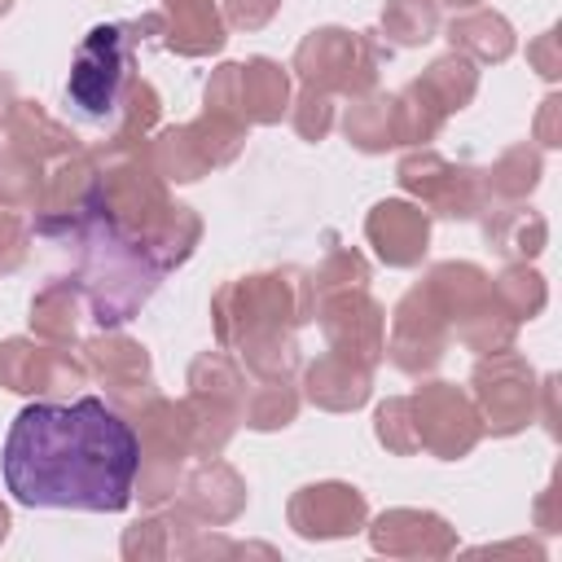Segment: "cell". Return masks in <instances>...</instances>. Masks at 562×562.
Segmentation results:
<instances>
[{"mask_svg":"<svg viewBox=\"0 0 562 562\" xmlns=\"http://www.w3.org/2000/svg\"><path fill=\"white\" fill-rule=\"evenodd\" d=\"M386 22H391V31H395L404 44H417V40H426V35H430L435 13H430V4H422V0H395Z\"/></svg>","mask_w":562,"mask_h":562,"instance_id":"52a82bcc","label":"cell"},{"mask_svg":"<svg viewBox=\"0 0 562 562\" xmlns=\"http://www.w3.org/2000/svg\"><path fill=\"white\" fill-rule=\"evenodd\" d=\"M452 44H470L479 57H505L509 53V26L501 18H465V22H452Z\"/></svg>","mask_w":562,"mask_h":562,"instance_id":"8992f818","label":"cell"},{"mask_svg":"<svg viewBox=\"0 0 562 562\" xmlns=\"http://www.w3.org/2000/svg\"><path fill=\"white\" fill-rule=\"evenodd\" d=\"M136 470V430L97 395L75 404H26L4 439V483L22 505L123 509Z\"/></svg>","mask_w":562,"mask_h":562,"instance_id":"6da1fadb","label":"cell"},{"mask_svg":"<svg viewBox=\"0 0 562 562\" xmlns=\"http://www.w3.org/2000/svg\"><path fill=\"white\" fill-rule=\"evenodd\" d=\"M514 378H501V364H483L479 369V395H483V404H487V417H492V426L496 430H514V426H522V417H527V395H531V373L514 360V369H509Z\"/></svg>","mask_w":562,"mask_h":562,"instance_id":"277c9868","label":"cell"},{"mask_svg":"<svg viewBox=\"0 0 562 562\" xmlns=\"http://www.w3.org/2000/svg\"><path fill=\"white\" fill-rule=\"evenodd\" d=\"M299 501L312 505V518H307V514L294 518L299 531H307V536H316V531H321V536L351 531V527L360 522V514H364V505H360V496H356L351 487H307Z\"/></svg>","mask_w":562,"mask_h":562,"instance_id":"5b68a950","label":"cell"},{"mask_svg":"<svg viewBox=\"0 0 562 562\" xmlns=\"http://www.w3.org/2000/svg\"><path fill=\"white\" fill-rule=\"evenodd\" d=\"M0 9H9V0H0Z\"/></svg>","mask_w":562,"mask_h":562,"instance_id":"9c48e42d","label":"cell"},{"mask_svg":"<svg viewBox=\"0 0 562 562\" xmlns=\"http://www.w3.org/2000/svg\"><path fill=\"white\" fill-rule=\"evenodd\" d=\"M369 237L378 241L386 263H413L426 246V215L404 202H382L369 220Z\"/></svg>","mask_w":562,"mask_h":562,"instance_id":"3957f363","label":"cell"},{"mask_svg":"<svg viewBox=\"0 0 562 562\" xmlns=\"http://www.w3.org/2000/svg\"><path fill=\"white\" fill-rule=\"evenodd\" d=\"M123 70H127V48H123V26H97L83 48H79V61L70 70V97L83 114L101 119L114 110V97H119V83H123Z\"/></svg>","mask_w":562,"mask_h":562,"instance_id":"7a4b0ae2","label":"cell"},{"mask_svg":"<svg viewBox=\"0 0 562 562\" xmlns=\"http://www.w3.org/2000/svg\"><path fill=\"white\" fill-rule=\"evenodd\" d=\"M0 246L22 250V233H18V220L13 215H0Z\"/></svg>","mask_w":562,"mask_h":562,"instance_id":"ba28073f","label":"cell"}]
</instances>
